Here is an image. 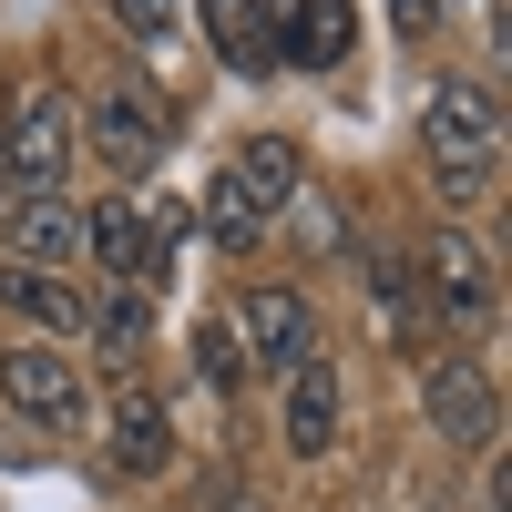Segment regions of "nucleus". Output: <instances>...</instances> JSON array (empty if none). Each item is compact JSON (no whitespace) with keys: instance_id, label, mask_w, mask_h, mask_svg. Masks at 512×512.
Here are the masks:
<instances>
[{"instance_id":"4","label":"nucleus","mask_w":512,"mask_h":512,"mask_svg":"<svg viewBox=\"0 0 512 512\" xmlns=\"http://www.w3.org/2000/svg\"><path fill=\"white\" fill-rule=\"evenodd\" d=\"M0 400H11L31 431H82V379H72V359L62 349H41V338H21V349H0Z\"/></svg>"},{"instance_id":"10","label":"nucleus","mask_w":512,"mask_h":512,"mask_svg":"<svg viewBox=\"0 0 512 512\" xmlns=\"http://www.w3.org/2000/svg\"><path fill=\"white\" fill-rule=\"evenodd\" d=\"M287 451H297V461L338 451V369H328V359H297V369H287Z\"/></svg>"},{"instance_id":"2","label":"nucleus","mask_w":512,"mask_h":512,"mask_svg":"<svg viewBox=\"0 0 512 512\" xmlns=\"http://www.w3.org/2000/svg\"><path fill=\"white\" fill-rule=\"evenodd\" d=\"M164 246H175V205H144V195H113L103 216H82V256H93L103 277L144 287L164 267Z\"/></svg>"},{"instance_id":"21","label":"nucleus","mask_w":512,"mask_h":512,"mask_svg":"<svg viewBox=\"0 0 512 512\" xmlns=\"http://www.w3.org/2000/svg\"><path fill=\"white\" fill-rule=\"evenodd\" d=\"M11 195H21V185H11V164H0V205H11Z\"/></svg>"},{"instance_id":"8","label":"nucleus","mask_w":512,"mask_h":512,"mask_svg":"<svg viewBox=\"0 0 512 512\" xmlns=\"http://www.w3.org/2000/svg\"><path fill=\"white\" fill-rule=\"evenodd\" d=\"M420 287H431V308L451 318V328H492V256L472 246V236H431L420 246Z\"/></svg>"},{"instance_id":"17","label":"nucleus","mask_w":512,"mask_h":512,"mask_svg":"<svg viewBox=\"0 0 512 512\" xmlns=\"http://www.w3.org/2000/svg\"><path fill=\"white\" fill-rule=\"evenodd\" d=\"M82 328H93V349H103V359H134L154 318H144V297H134V287H123V297H113V308H93V318H82Z\"/></svg>"},{"instance_id":"12","label":"nucleus","mask_w":512,"mask_h":512,"mask_svg":"<svg viewBox=\"0 0 512 512\" xmlns=\"http://www.w3.org/2000/svg\"><path fill=\"white\" fill-rule=\"evenodd\" d=\"M113 461H123V472H144V482L175 461V420H164L154 390H113Z\"/></svg>"},{"instance_id":"13","label":"nucleus","mask_w":512,"mask_h":512,"mask_svg":"<svg viewBox=\"0 0 512 512\" xmlns=\"http://www.w3.org/2000/svg\"><path fill=\"white\" fill-rule=\"evenodd\" d=\"M195 21H205V41H216V62L226 72H277V52H267V11L256 0H195Z\"/></svg>"},{"instance_id":"15","label":"nucleus","mask_w":512,"mask_h":512,"mask_svg":"<svg viewBox=\"0 0 512 512\" xmlns=\"http://www.w3.org/2000/svg\"><path fill=\"white\" fill-rule=\"evenodd\" d=\"M226 175H236L256 205H267V216H287L297 185H308V164H297V144H287V134H246V154L226 164Z\"/></svg>"},{"instance_id":"5","label":"nucleus","mask_w":512,"mask_h":512,"mask_svg":"<svg viewBox=\"0 0 512 512\" xmlns=\"http://www.w3.org/2000/svg\"><path fill=\"white\" fill-rule=\"evenodd\" d=\"M0 164H11L21 195H52L62 164H72V103L62 93H21L11 123H0Z\"/></svg>"},{"instance_id":"20","label":"nucleus","mask_w":512,"mask_h":512,"mask_svg":"<svg viewBox=\"0 0 512 512\" xmlns=\"http://www.w3.org/2000/svg\"><path fill=\"white\" fill-rule=\"evenodd\" d=\"M441 11H451V0H400V31H431Z\"/></svg>"},{"instance_id":"1","label":"nucleus","mask_w":512,"mask_h":512,"mask_svg":"<svg viewBox=\"0 0 512 512\" xmlns=\"http://www.w3.org/2000/svg\"><path fill=\"white\" fill-rule=\"evenodd\" d=\"M420 144H431L441 185H451L461 205H472V195H492V144H502V103H492V82L441 72V93L420 103Z\"/></svg>"},{"instance_id":"18","label":"nucleus","mask_w":512,"mask_h":512,"mask_svg":"<svg viewBox=\"0 0 512 512\" xmlns=\"http://www.w3.org/2000/svg\"><path fill=\"white\" fill-rule=\"evenodd\" d=\"M195 369L216 379V390H236V379H246V349H236V328H226V318H205V328H195Z\"/></svg>"},{"instance_id":"19","label":"nucleus","mask_w":512,"mask_h":512,"mask_svg":"<svg viewBox=\"0 0 512 512\" xmlns=\"http://www.w3.org/2000/svg\"><path fill=\"white\" fill-rule=\"evenodd\" d=\"M113 21H123V31H144V41H164V31L185 21V0H113Z\"/></svg>"},{"instance_id":"7","label":"nucleus","mask_w":512,"mask_h":512,"mask_svg":"<svg viewBox=\"0 0 512 512\" xmlns=\"http://www.w3.org/2000/svg\"><path fill=\"white\" fill-rule=\"evenodd\" d=\"M82 144H93V164L113 185H144L154 164H164V113L134 103V93H103L93 113H82Z\"/></svg>"},{"instance_id":"3","label":"nucleus","mask_w":512,"mask_h":512,"mask_svg":"<svg viewBox=\"0 0 512 512\" xmlns=\"http://www.w3.org/2000/svg\"><path fill=\"white\" fill-rule=\"evenodd\" d=\"M236 349H246L256 369H297V359H318V308H308L287 277H256V287L236 297Z\"/></svg>"},{"instance_id":"11","label":"nucleus","mask_w":512,"mask_h":512,"mask_svg":"<svg viewBox=\"0 0 512 512\" xmlns=\"http://www.w3.org/2000/svg\"><path fill=\"white\" fill-rule=\"evenodd\" d=\"M0 216H11V246H21L11 267H62V256H82V216L62 195H11Z\"/></svg>"},{"instance_id":"9","label":"nucleus","mask_w":512,"mask_h":512,"mask_svg":"<svg viewBox=\"0 0 512 512\" xmlns=\"http://www.w3.org/2000/svg\"><path fill=\"white\" fill-rule=\"evenodd\" d=\"M420 400H431L441 441H492L502 431V400H492L482 359H431V369H420Z\"/></svg>"},{"instance_id":"6","label":"nucleus","mask_w":512,"mask_h":512,"mask_svg":"<svg viewBox=\"0 0 512 512\" xmlns=\"http://www.w3.org/2000/svg\"><path fill=\"white\" fill-rule=\"evenodd\" d=\"M267 11V52L297 62V72H338L349 62V41H359V11L349 0H256Z\"/></svg>"},{"instance_id":"14","label":"nucleus","mask_w":512,"mask_h":512,"mask_svg":"<svg viewBox=\"0 0 512 512\" xmlns=\"http://www.w3.org/2000/svg\"><path fill=\"white\" fill-rule=\"evenodd\" d=\"M0 308H11V318H31L41 338H72L82 318H93V308H82V297L52 277V267H0Z\"/></svg>"},{"instance_id":"16","label":"nucleus","mask_w":512,"mask_h":512,"mask_svg":"<svg viewBox=\"0 0 512 512\" xmlns=\"http://www.w3.org/2000/svg\"><path fill=\"white\" fill-rule=\"evenodd\" d=\"M195 216H205V236H216V246H236V256H246V246H267V226H277L267 205L236 185V175H216V185H205V205H195Z\"/></svg>"}]
</instances>
